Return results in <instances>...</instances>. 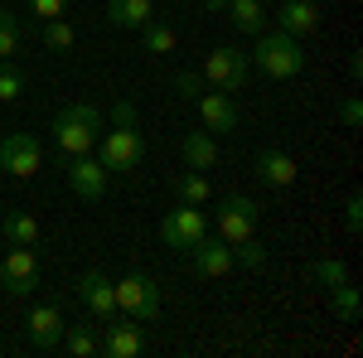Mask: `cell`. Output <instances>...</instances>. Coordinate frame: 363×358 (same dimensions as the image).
<instances>
[{
  "label": "cell",
  "mask_w": 363,
  "mask_h": 358,
  "mask_svg": "<svg viewBox=\"0 0 363 358\" xmlns=\"http://www.w3.org/2000/svg\"><path fill=\"white\" fill-rule=\"evenodd\" d=\"M102 136V111L92 107V102H68V107L54 116V150L63 160H73V155H87L92 145Z\"/></svg>",
  "instance_id": "cell-1"
},
{
  "label": "cell",
  "mask_w": 363,
  "mask_h": 358,
  "mask_svg": "<svg viewBox=\"0 0 363 358\" xmlns=\"http://www.w3.org/2000/svg\"><path fill=\"white\" fill-rule=\"evenodd\" d=\"M247 63H257L267 78H296L301 68H306V49H301V39H291V34H257V49L247 54Z\"/></svg>",
  "instance_id": "cell-2"
},
{
  "label": "cell",
  "mask_w": 363,
  "mask_h": 358,
  "mask_svg": "<svg viewBox=\"0 0 363 358\" xmlns=\"http://www.w3.org/2000/svg\"><path fill=\"white\" fill-rule=\"evenodd\" d=\"M116 291V315H126V320H140V325H150L155 315H160V286L150 281V276H121V281H112Z\"/></svg>",
  "instance_id": "cell-3"
},
{
  "label": "cell",
  "mask_w": 363,
  "mask_h": 358,
  "mask_svg": "<svg viewBox=\"0 0 363 358\" xmlns=\"http://www.w3.org/2000/svg\"><path fill=\"white\" fill-rule=\"evenodd\" d=\"M213 237H223L228 247H238V242L257 237V203H252V198H242V194H228V198H218Z\"/></svg>",
  "instance_id": "cell-4"
},
{
  "label": "cell",
  "mask_w": 363,
  "mask_h": 358,
  "mask_svg": "<svg viewBox=\"0 0 363 358\" xmlns=\"http://www.w3.org/2000/svg\"><path fill=\"white\" fill-rule=\"evenodd\" d=\"M203 83L208 87H218V92H238V87L247 83V73H252V63L242 49H233V44H218V49H208V58H203Z\"/></svg>",
  "instance_id": "cell-5"
},
{
  "label": "cell",
  "mask_w": 363,
  "mask_h": 358,
  "mask_svg": "<svg viewBox=\"0 0 363 358\" xmlns=\"http://www.w3.org/2000/svg\"><path fill=\"white\" fill-rule=\"evenodd\" d=\"M39 165H44V145H39V136L10 131V136L0 140V169H5L10 179H34Z\"/></svg>",
  "instance_id": "cell-6"
},
{
  "label": "cell",
  "mask_w": 363,
  "mask_h": 358,
  "mask_svg": "<svg viewBox=\"0 0 363 358\" xmlns=\"http://www.w3.org/2000/svg\"><path fill=\"white\" fill-rule=\"evenodd\" d=\"M102 140V169L107 174H126V169H140V155H145V140H140L136 126H112Z\"/></svg>",
  "instance_id": "cell-7"
},
{
  "label": "cell",
  "mask_w": 363,
  "mask_h": 358,
  "mask_svg": "<svg viewBox=\"0 0 363 358\" xmlns=\"http://www.w3.org/2000/svg\"><path fill=\"white\" fill-rule=\"evenodd\" d=\"M184 257V267L194 276H203V281H223L228 272H233V247H228L223 237H199V242H189V247L179 252Z\"/></svg>",
  "instance_id": "cell-8"
},
{
  "label": "cell",
  "mask_w": 363,
  "mask_h": 358,
  "mask_svg": "<svg viewBox=\"0 0 363 358\" xmlns=\"http://www.w3.org/2000/svg\"><path fill=\"white\" fill-rule=\"evenodd\" d=\"M0 291L5 296H34L39 291V257H34V247H10L0 257Z\"/></svg>",
  "instance_id": "cell-9"
},
{
  "label": "cell",
  "mask_w": 363,
  "mask_h": 358,
  "mask_svg": "<svg viewBox=\"0 0 363 358\" xmlns=\"http://www.w3.org/2000/svg\"><path fill=\"white\" fill-rule=\"evenodd\" d=\"M203 233H208V218H203V208H194V203H179V208H169L165 218H160V242L169 252H184Z\"/></svg>",
  "instance_id": "cell-10"
},
{
  "label": "cell",
  "mask_w": 363,
  "mask_h": 358,
  "mask_svg": "<svg viewBox=\"0 0 363 358\" xmlns=\"http://www.w3.org/2000/svg\"><path fill=\"white\" fill-rule=\"evenodd\" d=\"M140 349H145L140 320H126V315H112V320H102V334H97V354H107V358H136Z\"/></svg>",
  "instance_id": "cell-11"
},
{
  "label": "cell",
  "mask_w": 363,
  "mask_h": 358,
  "mask_svg": "<svg viewBox=\"0 0 363 358\" xmlns=\"http://www.w3.org/2000/svg\"><path fill=\"white\" fill-rule=\"evenodd\" d=\"M73 291H78L83 310L97 320V325L116 315V291H112V276H107V272H83L78 281H73Z\"/></svg>",
  "instance_id": "cell-12"
},
{
  "label": "cell",
  "mask_w": 363,
  "mask_h": 358,
  "mask_svg": "<svg viewBox=\"0 0 363 358\" xmlns=\"http://www.w3.org/2000/svg\"><path fill=\"white\" fill-rule=\"evenodd\" d=\"M107 184H112V174L102 169V160H92V150H87V155H73V160H68V189L78 194V198L97 203V198L107 194Z\"/></svg>",
  "instance_id": "cell-13"
},
{
  "label": "cell",
  "mask_w": 363,
  "mask_h": 358,
  "mask_svg": "<svg viewBox=\"0 0 363 358\" xmlns=\"http://www.w3.org/2000/svg\"><path fill=\"white\" fill-rule=\"evenodd\" d=\"M25 325H29V344H34L39 354L58 349V339H63V330H68L63 305H34V310L25 315Z\"/></svg>",
  "instance_id": "cell-14"
},
{
  "label": "cell",
  "mask_w": 363,
  "mask_h": 358,
  "mask_svg": "<svg viewBox=\"0 0 363 358\" xmlns=\"http://www.w3.org/2000/svg\"><path fill=\"white\" fill-rule=\"evenodd\" d=\"M194 107H199V121H203V131H218V136L238 131V107H233V97H228V92L208 87V92H199Z\"/></svg>",
  "instance_id": "cell-15"
},
{
  "label": "cell",
  "mask_w": 363,
  "mask_h": 358,
  "mask_svg": "<svg viewBox=\"0 0 363 358\" xmlns=\"http://www.w3.org/2000/svg\"><path fill=\"white\" fill-rule=\"evenodd\" d=\"M277 25H281V34H291V39H306V34L320 29V5H315V0H281Z\"/></svg>",
  "instance_id": "cell-16"
},
{
  "label": "cell",
  "mask_w": 363,
  "mask_h": 358,
  "mask_svg": "<svg viewBox=\"0 0 363 358\" xmlns=\"http://www.w3.org/2000/svg\"><path fill=\"white\" fill-rule=\"evenodd\" d=\"M296 155H286V150H257V179L267 184V189H291L296 184Z\"/></svg>",
  "instance_id": "cell-17"
},
{
  "label": "cell",
  "mask_w": 363,
  "mask_h": 358,
  "mask_svg": "<svg viewBox=\"0 0 363 358\" xmlns=\"http://www.w3.org/2000/svg\"><path fill=\"white\" fill-rule=\"evenodd\" d=\"M179 155H184V169H213L218 165V140H213V131H184Z\"/></svg>",
  "instance_id": "cell-18"
},
{
  "label": "cell",
  "mask_w": 363,
  "mask_h": 358,
  "mask_svg": "<svg viewBox=\"0 0 363 358\" xmlns=\"http://www.w3.org/2000/svg\"><path fill=\"white\" fill-rule=\"evenodd\" d=\"M0 237H5L10 247H39V218L25 213V208H10V213L0 218Z\"/></svg>",
  "instance_id": "cell-19"
},
{
  "label": "cell",
  "mask_w": 363,
  "mask_h": 358,
  "mask_svg": "<svg viewBox=\"0 0 363 358\" xmlns=\"http://www.w3.org/2000/svg\"><path fill=\"white\" fill-rule=\"evenodd\" d=\"M145 20H155V0H107V25L140 29Z\"/></svg>",
  "instance_id": "cell-20"
},
{
  "label": "cell",
  "mask_w": 363,
  "mask_h": 358,
  "mask_svg": "<svg viewBox=\"0 0 363 358\" xmlns=\"http://www.w3.org/2000/svg\"><path fill=\"white\" fill-rule=\"evenodd\" d=\"M174 198H179V203H194V208H203V203L213 198L208 174H203V169H179V174H174Z\"/></svg>",
  "instance_id": "cell-21"
},
{
  "label": "cell",
  "mask_w": 363,
  "mask_h": 358,
  "mask_svg": "<svg viewBox=\"0 0 363 358\" xmlns=\"http://www.w3.org/2000/svg\"><path fill=\"white\" fill-rule=\"evenodd\" d=\"M223 15L233 20V29H238V34H262V25H267V10H262V0H228Z\"/></svg>",
  "instance_id": "cell-22"
},
{
  "label": "cell",
  "mask_w": 363,
  "mask_h": 358,
  "mask_svg": "<svg viewBox=\"0 0 363 358\" xmlns=\"http://www.w3.org/2000/svg\"><path fill=\"white\" fill-rule=\"evenodd\" d=\"M140 44H145V54H174L179 49V34L169 25H160V20H145L140 25Z\"/></svg>",
  "instance_id": "cell-23"
},
{
  "label": "cell",
  "mask_w": 363,
  "mask_h": 358,
  "mask_svg": "<svg viewBox=\"0 0 363 358\" xmlns=\"http://www.w3.org/2000/svg\"><path fill=\"white\" fill-rule=\"evenodd\" d=\"M58 344H63L73 358H92V354H97V330H92V325H68Z\"/></svg>",
  "instance_id": "cell-24"
},
{
  "label": "cell",
  "mask_w": 363,
  "mask_h": 358,
  "mask_svg": "<svg viewBox=\"0 0 363 358\" xmlns=\"http://www.w3.org/2000/svg\"><path fill=\"white\" fill-rule=\"evenodd\" d=\"M44 44H49L54 54H68V49L78 44V29L68 25V20H44Z\"/></svg>",
  "instance_id": "cell-25"
},
{
  "label": "cell",
  "mask_w": 363,
  "mask_h": 358,
  "mask_svg": "<svg viewBox=\"0 0 363 358\" xmlns=\"http://www.w3.org/2000/svg\"><path fill=\"white\" fill-rule=\"evenodd\" d=\"M20 39H25V29H20V20H15L10 10H0V63L20 54Z\"/></svg>",
  "instance_id": "cell-26"
},
{
  "label": "cell",
  "mask_w": 363,
  "mask_h": 358,
  "mask_svg": "<svg viewBox=\"0 0 363 358\" xmlns=\"http://www.w3.org/2000/svg\"><path fill=\"white\" fill-rule=\"evenodd\" d=\"M233 267H242V272H262V267H267V247H262L257 237L238 242V247H233Z\"/></svg>",
  "instance_id": "cell-27"
},
{
  "label": "cell",
  "mask_w": 363,
  "mask_h": 358,
  "mask_svg": "<svg viewBox=\"0 0 363 358\" xmlns=\"http://www.w3.org/2000/svg\"><path fill=\"white\" fill-rule=\"evenodd\" d=\"M330 296H335L339 320H344V325H354V320H359V291H354L349 281H339V286H330Z\"/></svg>",
  "instance_id": "cell-28"
},
{
  "label": "cell",
  "mask_w": 363,
  "mask_h": 358,
  "mask_svg": "<svg viewBox=\"0 0 363 358\" xmlns=\"http://www.w3.org/2000/svg\"><path fill=\"white\" fill-rule=\"evenodd\" d=\"M20 92H25V68H15V63L5 58V63H0V102H15Z\"/></svg>",
  "instance_id": "cell-29"
},
{
  "label": "cell",
  "mask_w": 363,
  "mask_h": 358,
  "mask_svg": "<svg viewBox=\"0 0 363 358\" xmlns=\"http://www.w3.org/2000/svg\"><path fill=\"white\" fill-rule=\"evenodd\" d=\"M199 92H203V73L179 68V73H174V97H179V102H199Z\"/></svg>",
  "instance_id": "cell-30"
},
{
  "label": "cell",
  "mask_w": 363,
  "mask_h": 358,
  "mask_svg": "<svg viewBox=\"0 0 363 358\" xmlns=\"http://www.w3.org/2000/svg\"><path fill=\"white\" fill-rule=\"evenodd\" d=\"M25 5H29V15H34L39 25H44V20H63V15H68V0H25Z\"/></svg>",
  "instance_id": "cell-31"
},
{
  "label": "cell",
  "mask_w": 363,
  "mask_h": 358,
  "mask_svg": "<svg viewBox=\"0 0 363 358\" xmlns=\"http://www.w3.org/2000/svg\"><path fill=\"white\" fill-rule=\"evenodd\" d=\"M315 281L339 286V281H349V272H344V262H335V257H320V262H315Z\"/></svg>",
  "instance_id": "cell-32"
},
{
  "label": "cell",
  "mask_w": 363,
  "mask_h": 358,
  "mask_svg": "<svg viewBox=\"0 0 363 358\" xmlns=\"http://www.w3.org/2000/svg\"><path fill=\"white\" fill-rule=\"evenodd\" d=\"M339 126H344V131H359L363 126V102L359 97H344V102H339Z\"/></svg>",
  "instance_id": "cell-33"
},
{
  "label": "cell",
  "mask_w": 363,
  "mask_h": 358,
  "mask_svg": "<svg viewBox=\"0 0 363 358\" xmlns=\"http://www.w3.org/2000/svg\"><path fill=\"white\" fill-rule=\"evenodd\" d=\"M344 223H349V233H359V228H363V198H359V194H349V203H344Z\"/></svg>",
  "instance_id": "cell-34"
},
{
  "label": "cell",
  "mask_w": 363,
  "mask_h": 358,
  "mask_svg": "<svg viewBox=\"0 0 363 358\" xmlns=\"http://www.w3.org/2000/svg\"><path fill=\"white\" fill-rule=\"evenodd\" d=\"M112 121L116 126H136V107L131 102H112Z\"/></svg>",
  "instance_id": "cell-35"
},
{
  "label": "cell",
  "mask_w": 363,
  "mask_h": 358,
  "mask_svg": "<svg viewBox=\"0 0 363 358\" xmlns=\"http://www.w3.org/2000/svg\"><path fill=\"white\" fill-rule=\"evenodd\" d=\"M203 5H208V10H218V15L228 10V0H203Z\"/></svg>",
  "instance_id": "cell-36"
}]
</instances>
